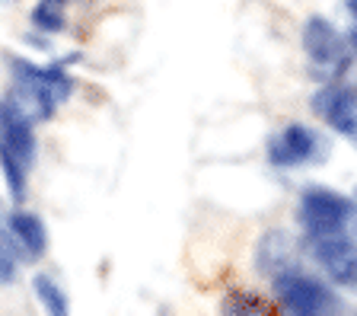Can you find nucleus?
Wrapping results in <instances>:
<instances>
[{"label": "nucleus", "instance_id": "obj_10", "mask_svg": "<svg viewBox=\"0 0 357 316\" xmlns=\"http://www.w3.org/2000/svg\"><path fill=\"white\" fill-rule=\"evenodd\" d=\"M10 234L16 236L20 253L26 259L45 256V249H48V230H45V224L36 214H29V211H13V214H10Z\"/></svg>", "mask_w": 357, "mask_h": 316}, {"label": "nucleus", "instance_id": "obj_16", "mask_svg": "<svg viewBox=\"0 0 357 316\" xmlns=\"http://www.w3.org/2000/svg\"><path fill=\"white\" fill-rule=\"evenodd\" d=\"M45 3H52V7H61V10H64L67 0H45Z\"/></svg>", "mask_w": 357, "mask_h": 316}, {"label": "nucleus", "instance_id": "obj_15", "mask_svg": "<svg viewBox=\"0 0 357 316\" xmlns=\"http://www.w3.org/2000/svg\"><path fill=\"white\" fill-rule=\"evenodd\" d=\"M348 42H351V48H354V58H357V20H354V26H351V36H348Z\"/></svg>", "mask_w": 357, "mask_h": 316}, {"label": "nucleus", "instance_id": "obj_13", "mask_svg": "<svg viewBox=\"0 0 357 316\" xmlns=\"http://www.w3.org/2000/svg\"><path fill=\"white\" fill-rule=\"evenodd\" d=\"M32 23H36L42 32H61L64 29V10L52 7V3H45L42 0V3L32 10Z\"/></svg>", "mask_w": 357, "mask_h": 316}, {"label": "nucleus", "instance_id": "obj_11", "mask_svg": "<svg viewBox=\"0 0 357 316\" xmlns=\"http://www.w3.org/2000/svg\"><path fill=\"white\" fill-rule=\"evenodd\" d=\"M32 287H36L38 301H42V307L48 310V313H54V316H67V297H64V291L58 287V281H54L52 275H36Z\"/></svg>", "mask_w": 357, "mask_h": 316}, {"label": "nucleus", "instance_id": "obj_4", "mask_svg": "<svg viewBox=\"0 0 357 316\" xmlns=\"http://www.w3.org/2000/svg\"><path fill=\"white\" fill-rule=\"evenodd\" d=\"M275 285V297L287 313H300V316H319V313H332V310H344L342 297L326 287L319 278H312L300 269H290L278 278H271Z\"/></svg>", "mask_w": 357, "mask_h": 316}, {"label": "nucleus", "instance_id": "obj_6", "mask_svg": "<svg viewBox=\"0 0 357 316\" xmlns=\"http://www.w3.org/2000/svg\"><path fill=\"white\" fill-rule=\"evenodd\" d=\"M322 153H326V144L312 128L294 121L287 128H281L278 135H271L268 141V160L281 170H297L306 163H319Z\"/></svg>", "mask_w": 357, "mask_h": 316}, {"label": "nucleus", "instance_id": "obj_8", "mask_svg": "<svg viewBox=\"0 0 357 316\" xmlns=\"http://www.w3.org/2000/svg\"><path fill=\"white\" fill-rule=\"evenodd\" d=\"M312 112L319 115L332 131L344 135L351 144H357V96L354 90L342 86L335 80L328 86H322L316 96H312Z\"/></svg>", "mask_w": 357, "mask_h": 316}, {"label": "nucleus", "instance_id": "obj_14", "mask_svg": "<svg viewBox=\"0 0 357 316\" xmlns=\"http://www.w3.org/2000/svg\"><path fill=\"white\" fill-rule=\"evenodd\" d=\"M223 310L227 313H261V303L255 297H227Z\"/></svg>", "mask_w": 357, "mask_h": 316}, {"label": "nucleus", "instance_id": "obj_3", "mask_svg": "<svg viewBox=\"0 0 357 316\" xmlns=\"http://www.w3.org/2000/svg\"><path fill=\"white\" fill-rule=\"evenodd\" d=\"M357 218V204L351 198L328 192V188H310L300 198L297 208V220L306 230V240L312 236H332V234H344Z\"/></svg>", "mask_w": 357, "mask_h": 316}, {"label": "nucleus", "instance_id": "obj_18", "mask_svg": "<svg viewBox=\"0 0 357 316\" xmlns=\"http://www.w3.org/2000/svg\"><path fill=\"white\" fill-rule=\"evenodd\" d=\"M351 3H357V0H351Z\"/></svg>", "mask_w": 357, "mask_h": 316}, {"label": "nucleus", "instance_id": "obj_7", "mask_svg": "<svg viewBox=\"0 0 357 316\" xmlns=\"http://www.w3.org/2000/svg\"><path fill=\"white\" fill-rule=\"evenodd\" d=\"M306 246L335 285L357 287V240H351L348 230L332 236H312L306 240Z\"/></svg>", "mask_w": 357, "mask_h": 316}, {"label": "nucleus", "instance_id": "obj_12", "mask_svg": "<svg viewBox=\"0 0 357 316\" xmlns=\"http://www.w3.org/2000/svg\"><path fill=\"white\" fill-rule=\"evenodd\" d=\"M20 243L16 236L10 234V227H0V285H7V281L16 278V271H20Z\"/></svg>", "mask_w": 357, "mask_h": 316}, {"label": "nucleus", "instance_id": "obj_17", "mask_svg": "<svg viewBox=\"0 0 357 316\" xmlns=\"http://www.w3.org/2000/svg\"><path fill=\"white\" fill-rule=\"evenodd\" d=\"M0 3H16V0H0Z\"/></svg>", "mask_w": 357, "mask_h": 316}, {"label": "nucleus", "instance_id": "obj_5", "mask_svg": "<svg viewBox=\"0 0 357 316\" xmlns=\"http://www.w3.org/2000/svg\"><path fill=\"white\" fill-rule=\"evenodd\" d=\"M303 52L316 68L332 77H342L351 64L348 42H344L342 32L335 29L326 16H310L303 23Z\"/></svg>", "mask_w": 357, "mask_h": 316}, {"label": "nucleus", "instance_id": "obj_1", "mask_svg": "<svg viewBox=\"0 0 357 316\" xmlns=\"http://www.w3.org/2000/svg\"><path fill=\"white\" fill-rule=\"evenodd\" d=\"M10 74H13V103L32 121L52 119L54 109L74 93V77L64 70V64L38 68L32 61L10 58Z\"/></svg>", "mask_w": 357, "mask_h": 316}, {"label": "nucleus", "instance_id": "obj_2", "mask_svg": "<svg viewBox=\"0 0 357 316\" xmlns=\"http://www.w3.org/2000/svg\"><path fill=\"white\" fill-rule=\"evenodd\" d=\"M36 160V135H32V119L22 112L13 99L0 103V170L10 186L13 202L26 198V182Z\"/></svg>", "mask_w": 357, "mask_h": 316}, {"label": "nucleus", "instance_id": "obj_9", "mask_svg": "<svg viewBox=\"0 0 357 316\" xmlns=\"http://www.w3.org/2000/svg\"><path fill=\"white\" fill-rule=\"evenodd\" d=\"M255 269L265 278H278L284 271L297 269V246L290 240V234L284 230H268L255 246Z\"/></svg>", "mask_w": 357, "mask_h": 316}]
</instances>
